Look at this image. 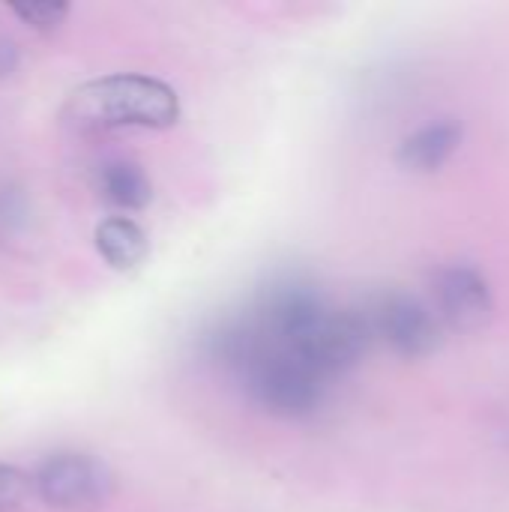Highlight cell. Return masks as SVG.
<instances>
[{
    "mask_svg": "<svg viewBox=\"0 0 509 512\" xmlns=\"http://www.w3.org/2000/svg\"><path fill=\"white\" fill-rule=\"evenodd\" d=\"M66 129L81 135L114 132V129H168L180 120V99L171 84L138 75L117 72L84 81L69 93L60 108Z\"/></svg>",
    "mask_w": 509,
    "mask_h": 512,
    "instance_id": "7a4b0ae2",
    "label": "cell"
},
{
    "mask_svg": "<svg viewBox=\"0 0 509 512\" xmlns=\"http://www.w3.org/2000/svg\"><path fill=\"white\" fill-rule=\"evenodd\" d=\"M33 492V477H27L21 468L0 462V512H18Z\"/></svg>",
    "mask_w": 509,
    "mask_h": 512,
    "instance_id": "30bf717a",
    "label": "cell"
},
{
    "mask_svg": "<svg viewBox=\"0 0 509 512\" xmlns=\"http://www.w3.org/2000/svg\"><path fill=\"white\" fill-rule=\"evenodd\" d=\"M435 315L444 327L459 333H477L492 321L495 297L489 279L471 264H447L432 276Z\"/></svg>",
    "mask_w": 509,
    "mask_h": 512,
    "instance_id": "5b68a950",
    "label": "cell"
},
{
    "mask_svg": "<svg viewBox=\"0 0 509 512\" xmlns=\"http://www.w3.org/2000/svg\"><path fill=\"white\" fill-rule=\"evenodd\" d=\"M96 252L114 270H135L147 258V231L129 216H108L93 231Z\"/></svg>",
    "mask_w": 509,
    "mask_h": 512,
    "instance_id": "52a82bcc",
    "label": "cell"
},
{
    "mask_svg": "<svg viewBox=\"0 0 509 512\" xmlns=\"http://www.w3.org/2000/svg\"><path fill=\"white\" fill-rule=\"evenodd\" d=\"M96 186H99V195L117 207V210H129V213H138L150 204L153 198V183L150 177L144 174V168L138 162H129V159H111L99 168L96 174Z\"/></svg>",
    "mask_w": 509,
    "mask_h": 512,
    "instance_id": "ba28073f",
    "label": "cell"
},
{
    "mask_svg": "<svg viewBox=\"0 0 509 512\" xmlns=\"http://www.w3.org/2000/svg\"><path fill=\"white\" fill-rule=\"evenodd\" d=\"M462 138H465V129L459 120L453 117L432 120L399 144V165L408 171H420V174L438 171L456 156V150L462 147Z\"/></svg>",
    "mask_w": 509,
    "mask_h": 512,
    "instance_id": "8992f818",
    "label": "cell"
},
{
    "mask_svg": "<svg viewBox=\"0 0 509 512\" xmlns=\"http://www.w3.org/2000/svg\"><path fill=\"white\" fill-rule=\"evenodd\" d=\"M372 339L387 345L396 357L420 360L441 348L444 324L435 309L411 294L387 291L363 306Z\"/></svg>",
    "mask_w": 509,
    "mask_h": 512,
    "instance_id": "277c9868",
    "label": "cell"
},
{
    "mask_svg": "<svg viewBox=\"0 0 509 512\" xmlns=\"http://www.w3.org/2000/svg\"><path fill=\"white\" fill-rule=\"evenodd\" d=\"M207 354L234 375L258 408L273 417L309 420L327 402L330 381L285 348L273 345L249 315L219 324L207 336Z\"/></svg>",
    "mask_w": 509,
    "mask_h": 512,
    "instance_id": "6da1fadb",
    "label": "cell"
},
{
    "mask_svg": "<svg viewBox=\"0 0 509 512\" xmlns=\"http://www.w3.org/2000/svg\"><path fill=\"white\" fill-rule=\"evenodd\" d=\"M33 489L51 510L93 512L111 501L114 474L102 459L90 453L57 450L39 462Z\"/></svg>",
    "mask_w": 509,
    "mask_h": 512,
    "instance_id": "3957f363",
    "label": "cell"
},
{
    "mask_svg": "<svg viewBox=\"0 0 509 512\" xmlns=\"http://www.w3.org/2000/svg\"><path fill=\"white\" fill-rule=\"evenodd\" d=\"M9 9L33 30H57L66 15H69V3H60V0H30V3H9Z\"/></svg>",
    "mask_w": 509,
    "mask_h": 512,
    "instance_id": "9c48e42d",
    "label": "cell"
}]
</instances>
